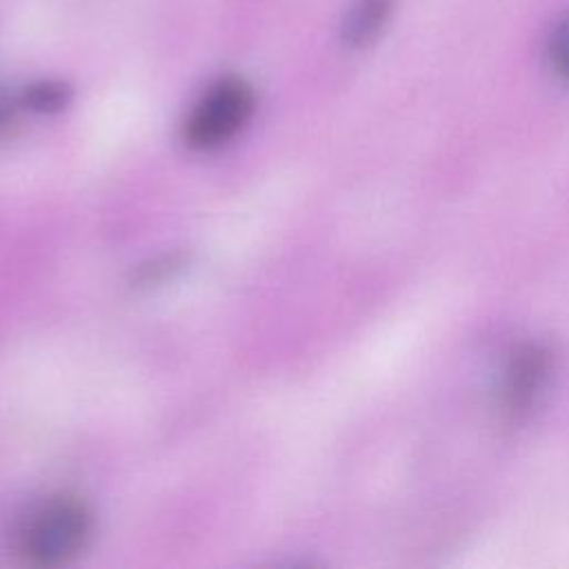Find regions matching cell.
Returning <instances> with one entry per match:
<instances>
[{
  "mask_svg": "<svg viewBox=\"0 0 569 569\" xmlns=\"http://www.w3.org/2000/svg\"><path fill=\"white\" fill-rule=\"evenodd\" d=\"M551 69L569 82V13L556 24L547 44Z\"/></svg>",
  "mask_w": 569,
  "mask_h": 569,
  "instance_id": "obj_5",
  "label": "cell"
},
{
  "mask_svg": "<svg viewBox=\"0 0 569 569\" xmlns=\"http://www.w3.org/2000/svg\"><path fill=\"white\" fill-rule=\"evenodd\" d=\"M91 516L73 498H53L38 507L22 529V553L29 562L56 567L76 558L89 542Z\"/></svg>",
  "mask_w": 569,
  "mask_h": 569,
  "instance_id": "obj_1",
  "label": "cell"
},
{
  "mask_svg": "<svg viewBox=\"0 0 569 569\" xmlns=\"http://www.w3.org/2000/svg\"><path fill=\"white\" fill-rule=\"evenodd\" d=\"M391 13V0H358L342 24V36L351 47H365L378 38Z\"/></svg>",
  "mask_w": 569,
  "mask_h": 569,
  "instance_id": "obj_4",
  "label": "cell"
},
{
  "mask_svg": "<svg viewBox=\"0 0 569 569\" xmlns=\"http://www.w3.org/2000/svg\"><path fill=\"white\" fill-rule=\"evenodd\" d=\"M27 100L36 109H53V107H60L64 102V89L58 87V84H40V87H33L29 91Z\"/></svg>",
  "mask_w": 569,
  "mask_h": 569,
  "instance_id": "obj_6",
  "label": "cell"
},
{
  "mask_svg": "<svg viewBox=\"0 0 569 569\" xmlns=\"http://www.w3.org/2000/svg\"><path fill=\"white\" fill-rule=\"evenodd\" d=\"M551 371V358L549 351L540 345H529L520 349L505 378V400L511 411L527 409L536 396L542 391L547 376Z\"/></svg>",
  "mask_w": 569,
  "mask_h": 569,
  "instance_id": "obj_3",
  "label": "cell"
},
{
  "mask_svg": "<svg viewBox=\"0 0 569 569\" xmlns=\"http://www.w3.org/2000/svg\"><path fill=\"white\" fill-rule=\"evenodd\" d=\"M251 111L253 91L244 80H218L193 104L184 122V142L193 149H216L247 124Z\"/></svg>",
  "mask_w": 569,
  "mask_h": 569,
  "instance_id": "obj_2",
  "label": "cell"
}]
</instances>
